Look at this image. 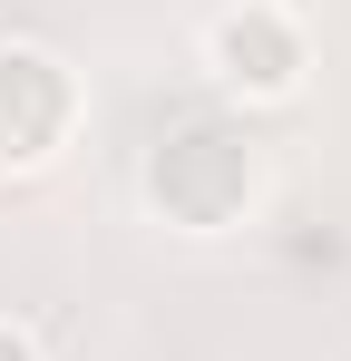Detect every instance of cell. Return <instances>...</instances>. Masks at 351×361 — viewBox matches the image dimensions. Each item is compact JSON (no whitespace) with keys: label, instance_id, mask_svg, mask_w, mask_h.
Returning a JSON list of instances; mask_svg holds the SVG:
<instances>
[{"label":"cell","instance_id":"3","mask_svg":"<svg viewBox=\"0 0 351 361\" xmlns=\"http://www.w3.org/2000/svg\"><path fill=\"white\" fill-rule=\"evenodd\" d=\"M78 137H88V68L58 39L10 30L0 39V176L10 185L49 176V166H68Z\"/></svg>","mask_w":351,"mask_h":361},{"label":"cell","instance_id":"2","mask_svg":"<svg viewBox=\"0 0 351 361\" xmlns=\"http://www.w3.org/2000/svg\"><path fill=\"white\" fill-rule=\"evenodd\" d=\"M195 68H205V88L225 98L234 118L292 108L312 88V20L292 0H225L195 30Z\"/></svg>","mask_w":351,"mask_h":361},{"label":"cell","instance_id":"1","mask_svg":"<svg viewBox=\"0 0 351 361\" xmlns=\"http://www.w3.org/2000/svg\"><path fill=\"white\" fill-rule=\"evenodd\" d=\"M137 205L147 225L185 244H225L264 215V147L244 118H185L137 157Z\"/></svg>","mask_w":351,"mask_h":361},{"label":"cell","instance_id":"4","mask_svg":"<svg viewBox=\"0 0 351 361\" xmlns=\"http://www.w3.org/2000/svg\"><path fill=\"white\" fill-rule=\"evenodd\" d=\"M0 361H49V352H39V332H30V322H10V312H0Z\"/></svg>","mask_w":351,"mask_h":361}]
</instances>
